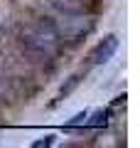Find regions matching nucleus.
Here are the masks:
<instances>
[{
	"instance_id": "2",
	"label": "nucleus",
	"mask_w": 140,
	"mask_h": 148,
	"mask_svg": "<svg viewBox=\"0 0 140 148\" xmlns=\"http://www.w3.org/2000/svg\"><path fill=\"white\" fill-rule=\"evenodd\" d=\"M52 143H54V136H47L44 141H35L32 148H44V146H52Z\"/></svg>"
},
{
	"instance_id": "1",
	"label": "nucleus",
	"mask_w": 140,
	"mask_h": 148,
	"mask_svg": "<svg viewBox=\"0 0 140 148\" xmlns=\"http://www.w3.org/2000/svg\"><path fill=\"white\" fill-rule=\"evenodd\" d=\"M116 49H118V37L108 35V37H103V40L91 49L88 59H91V64H103V62H108V59L116 54Z\"/></svg>"
}]
</instances>
